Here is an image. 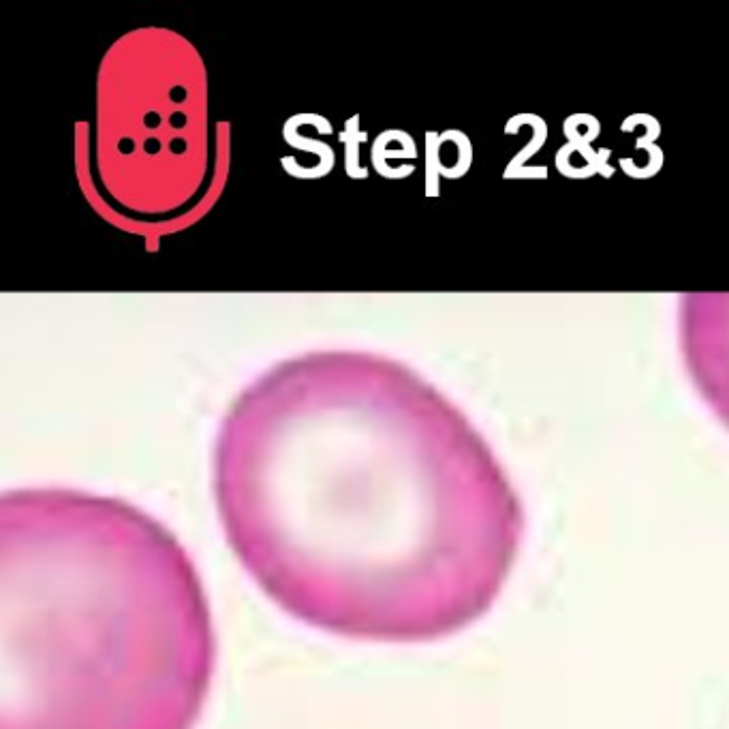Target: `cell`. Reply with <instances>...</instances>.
Returning a JSON list of instances; mask_svg holds the SVG:
<instances>
[{
    "label": "cell",
    "mask_w": 729,
    "mask_h": 729,
    "mask_svg": "<svg viewBox=\"0 0 729 729\" xmlns=\"http://www.w3.org/2000/svg\"><path fill=\"white\" fill-rule=\"evenodd\" d=\"M229 546L278 608L353 640L430 642L482 618L524 509L454 402L368 351H313L234 400L214 447Z\"/></svg>",
    "instance_id": "1"
},
{
    "label": "cell",
    "mask_w": 729,
    "mask_h": 729,
    "mask_svg": "<svg viewBox=\"0 0 729 729\" xmlns=\"http://www.w3.org/2000/svg\"><path fill=\"white\" fill-rule=\"evenodd\" d=\"M208 599L180 541L80 490L0 501V729H193L212 685Z\"/></svg>",
    "instance_id": "2"
},
{
    "label": "cell",
    "mask_w": 729,
    "mask_h": 729,
    "mask_svg": "<svg viewBox=\"0 0 729 729\" xmlns=\"http://www.w3.org/2000/svg\"><path fill=\"white\" fill-rule=\"evenodd\" d=\"M206 62L165 26H142L105 50L95 107L75 127L77 182L124 234L157 248L193 227L223 195L231 124L210 110Z\"/></svg>",
    "instance_id": "3"
},
{
    "label": "cell",
    "mask_w": 729,
    "mask_h": 729,
    "mask_svg": "<svg viewBox=\"0 0 729 729\" xmlns=\"http://www.w3.org/2000/svg\"><path fill=\"white\" fill-rule=\"evenodd\" d=\"M678 336L695 387L729 428V293L680 296Z\"/></svg>",
    "instance_id": "4"
}]
</instances>
